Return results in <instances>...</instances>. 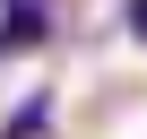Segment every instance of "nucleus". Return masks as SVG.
<instances>
[{
    "instance_id": "f257e3e1",
    "label": "nucleus",
    "mask_w": 147,
    "mask_h": 139,
    "mask_svg": "<svg viewBox=\"0 0 147 139\" xmlns=\"http://www.w3.org/2000/svg\"><path fill=\"white\" fill-rule=\"evenodd\" d=\"M43 122H52V104H43V96H35V104H18V113H9V130H0V139H35V130H43Z\"/></svg>"
},
{
    "instance_id": "f03ea898",
    "label": "nucleus",
    "mask_w": 147,
    "mask_h": 139,
    "mask_svg": "<svg viewBox=\"0 0 147 139\" xmlns=\"http://www.w3.org/2000/svg\"><path fill=\"white\" fill-rule=\"evenodd\" d=\"M121 26H130V35L147 44V0H121Z\"/></svg>"
},
{
    "instance_id": "7ed1b4c3",
    "label": "nucleus",
    "mask_w": 147,
    "mask_h": 139,
    "mask_svg": "<svg viewBox=\"0 0 147 139\" xmlns=\"http://www.w3.org/2000/svg\"><path fill=\"white\" fill-rule=\"evenodd\" d=\"M18 9H52V0H0V18H18Z\"/></svg>"
}]
</instances>
